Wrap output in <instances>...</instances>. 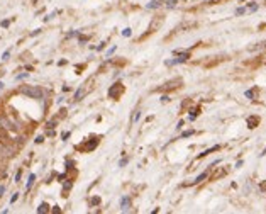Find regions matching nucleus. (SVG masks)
Returning a JSON list of instances; mask_svg holds the SVG:
<instances>
[{
    "instance_id": "1",
    "label": "nucleus",
    "mask_w": 266,
    "mask_h": 214,
    "mask_svg": "<svg viewBox=\"0 0 266 214\" xmlns=\"http://www.w3.org/2000/svg\"><path fill=\"white\" fill-rule=\"evenodd\" d=\"M19 92L31 97V99H37V100L43 99V95H44V90L41 87H36V85H22L21 89H19Z\"/></svg>"
},
{
    "instance_id": "2",
    "label": "nucleus",
    "mask_w": 266,
    "mask_h": 214,
    "mask_svg": "<svg viewBox=\"0 0 266 214\" xmlns=\"http://www.w3.org/2000/svg\"><path fill=\"white\" fill-rule=\"evenodd\" d=\"M180 85H182V78H175V80L166 82V83H164L161 89H158V90H173V89H178Z\"/></svg>"
},
{
    "instance_id": "3",
    "label": "nucleus",
    "mask_w": 266,
    "mask_h": 214,
    "mask_svg": "<svg viewBox=\"0 0 266 214\" xmlns=\"http://www.w3.org/2000/svg\"><path fill=\"white\" fill-rule=\"evenodd\" d=\"M120 209L124 211H129L131 209V197H127V196H124L122 199H120Z\"/></svg>"
},
{
    "instance_id": "4",
    "label": "nucleus",
    "mask_w": 266,
    "mask_h": 214,
    "mask_svg": "<svg viewBox=\"0 0 266 214\" xmlns=\"http://www.w3.org/2000/svg\"><path fill=\"white\" fill-rule=\"evenodd\" d=\"M258 124H259V117H256V116H251V117H248V128L254 129Z\"/></svg>"
},
{
    "instance_id": "5",
    "label": "nucleus",
    "mask_w": 266,
    "mask_h": 214,
    "mask_svg": "<svg viewBox=\"0 0 266 214\" xmlns=\"http://www.w3.org/2000/svg\"><path fill=\"white\" fill-rule=\"evenodd\" d=\"M163 5V0H151L149 4L146 5V9H158Z\"/></svg>"
},
{
    "instance_id": "6",
    "label": "nucleus",
    "mask_w": 266,
    "mask_h": 214,
    "mask_svg": "<svg viewBox=\"0 0 266 214\" xmlns=\"http://www.w3.org/2000/svg\"><path fill=\"white\" fill-rule=\"evenodd\" d=\"M207 175H208V172H204V174H200L197 178H195V180H193V184H200V182H204L205 178H207Z\"/></svg>"
},
{
    "instance_id": "7",
    "label": "nucleus",
    "mask_w": 266,
    "mask_h": 214,
    "mask_svg": "<svg viewBox=\"0 0 266 214\" xmlns=\"http://www.w3.org/2000/svg\"><path fill=\"white\" fill-rule=\"evenodd\" d=\"M217 150H219V146H212V148H208V150H205L204 153H200V155H198V158H202V156H207L208 153H212V151H217Z\"/></svg>"
},
{
    "instance_id": "8",
    "label": "nucleus",
    "mask_w": 266,
    "mask_h": 214,
    "mask_svg": "<svg viewBox=\"0 0 266 214\" xmlns=\"http://www.w3.org/2000/svg\"><path fill=\"white\" fill-rule=\"evenodd\" d=\"M47 211H49V206H47L46 202H43V204H41L39 207H37V212H39V214H43V212H47Z\"/></svg>"
},
{
    "instance_id": "9",
    "label": "nucleus",
    "mask_w": 266,
    "mask_h": 214,
    "mask_svg": "<svg viewBox=\"0 0 266 214\" xmlns=\"http://www.w3.org/2000/svg\"><path fill=\"white\" fill-rule=\"evenodd\" d=\"M34 180H36V175L31 174V175H29V180H27V190H31V187L34 185Z\"/></svg>"
},
{
    "instance_id": "10",
    "label": "nucleus",
    "mask_w": 266,
    "mask_h": 214,
    "mask_svg": "<svg viewBox=\"0 0 266 214\" xmlns=\"http://www.w3.org/2000/svg\"><path fill=\"white\" fill-rule=\"evenodd\" d=\"M164 4H166L168 9H173L176 4H178V0H164Z\"/></svg>"
},
{
    "instance_id": "11",
    "label": "nucleus",
    "mask_w": 266,
    "mask_h": 214,
    "mask_svg": "<svg viewBox=\"0 0 266 214\" xmlns=\"http://www.w3.org/2000/svg\"><path fill=\"white\" fill-rule=\"evenodd\" d=\"M83 92H85L83 87H81V89H78V90H77V94H75V100H80V99H81V95H83Z\"/></svg>"
},
{
    "instance_id": "12",
    "label": "nucleus",
    "mask_w": 266,
    "mask_h": 214,
    "mask_svg": "<svg viewBox=\"0 0 266 214\" xmlns=\"http://www.w3.org/2000/svg\"><path fill=\"white\" fill-rule=\"evenodd\" d=\"M246 10H248V12H254V10H258V4H249L248 7H246Z\"/></svg>"
},
{
    "instance_id": "13",
    "label": "nucleus",
    "mask_w": 266,
    "mask_h": 214,
    "mask_svg": "<svg viewBox=\"0 0 266 214\" xmlns=\"http://www.w3.org/2000/svg\"><path fill=\"white\" fill-rule=\"evenodd\" d=\"M246 12H248V10H246V7H239L236 10V15H242V14H246Z\"/></svg>"
},
{
    "instance_id": "14",
    "label": "nucleus",
    "mask_w": 266,
    "mask_h": 214,
    "mask_svg": "<svg viewBox=\"0 0 266 214\" xmlns=\"http://www.w3.org/2000/svg\"><path fill=\"white\" fill-rule=\"evenodd\" d=\"M261 48H266V41H263V43H259L258 46H253L251 49H261Z\"/></svg>"
},
{
    "instance_id": "15",
    "label": "nucleus",
    "mask_w": 266,
    "mask_h": 214,
    "mask_svg": "<svg viewBox=\"0 0 266 214\" xmlns=\"http://www.w3.org/2000/svg\"><path fill=\"white\" fill-rule=\"evenodd\" d=\"M122 36L129 37V36H131V29H129V27H127V29H124V31H122Z\"/></svg>"
},
{
    "instance_id": "16",
    "label": "nucleus",
    "mask_w": 266,
    "mask_h": 214,
    "mask_svg": "<svg viewBox=\"0 0 266 214\" xmlns=\"http://www.w3.org/2000/svg\"><path fill=\"white\" fill-rule=\"evenodd\" d=\"M246 97H248V99H253V97H254V90H248V92H246Z\"/></svg>"
},
{
    "instance_id": "17",
    "label": "nucleus",
    "mask_w": 266,
    "mask_h": 214,
    "mask_svg": "<svg viewBox=\"0 0 266 214\" xmlns=\"http://www.w3.org/2000/svg\"><path fill=\"white\" fill-rule=\"evenodd\" d=\"M193 134V131H185V133L182 134V138H188V136H192Z\"/></svg>"
},
{
    "instance_id": "18",
    "label": "nucleus",
    "mask_w": 266,
    "mask_h": 214,
    "mask_svg": "<svg viewBox=\"0 0 266 214\" xmlns=\"http://www.w3.org/2000/svg\"><path fill=\"white\" fill-rule=\"evenodd\" d=\"M71 185H73L71 182H66V184H65V187H63V189H65V192L68 190V189H71Z\"/></svg>"
},
{
    "instance_id": "19",
    "label": "nucleus",
    "mask_w": 266,
    "mask_h": 214,
    "mask_svg": "<svg viewBox=\"0 0 266 214\" xmlns=\"http://www.w3.org/2000/svg\"><path fill=\"white\" fill-rule=\"evenodd\" d=\"M21 175H22V172L19 170L17 174H15V182H19V180H21Z\"/></svg>"
},
{
    "instance_id": "20",
    "label": "nucleus",
    "mask_w": 266,
    "mask_h": 214,
    "mask_svg": "<svg viewBox=\"0 0 266 214\" xmlns=\"http://www.w3.org/2000/svg\"><path fill=\"white\" fill-rule=\"evenodd\" d=\"M115 49H117V48H115V46H112V48H110V49H109V51H107V56H110V55H112V53H114V51H115Z\"/></svg>"
},
{
    "instance_id": "21",
    "label": "nucleus",
    "mask_w": 266,
    "mask_h": 214,
    "mask_svg": "<svg viewBox=\"0 0 266 214\" xmlns=\"http://www.w3.org/2000/svg\"><path fill=\"white\" fill-rule=\"evenodd\" d=\"M9 56H10V51H5L4 56H2V59H9Z\"/></svg>"
},
{
    "instance_id": "22",
    "label": "nucleus",
    "mask_w": 266,
    "mask_h": 214,
    "mask_svg": "<svg viewBox=\"0 0 266 214\" xmlns=\"http://www.w3.org/2000/svg\"><path fill=\"white\" fill-rule=\"evenodd\" d=\"M126 163H127V158H122V160H120V162H119V165H120V166H124Z\"/></svg>"
},
{
    "instance_id": "23",
    "label": "nucleus",
    "mask_w": 266,
    "mask_h": 214,
    "mask_svg": "<svg viewBox=\"0 0 266 214\" xmlns=\"http://www.w3.org/2000/svg\"><path fill=\"white\" fill-rule=\"evenodd\" d=\"M92 204H100V199L99 197H93V199H92Z\"/></svg>"
},
{
    "instance_id": "24",
    "label": "nucleus",
    "mask_w": 266,
    "mask_h": 214,
    "mask_svg": "<svg viewBox=\"0 0 266 214\" xmlns=\"http://www.w3.org/2000/svg\"><path fill=\"white\" fill-rule=\"evenodd\" d=\"M139 117H141V112H139V111H137V114H136V116H134V119H132V121H134V122H136V121H139Z\"/></svg>"
},
{
    "instance_id": "25",
    "label": "nucleus",
    "mask_w": 266,
    "mask_h": 214,
    "mask_svg": "<svg viewBox=\"0 0 266 214\" xmlns=\"http://www.w3.org/2000/svg\"><path fill=\"white\" fill-rule=\"evenodd\" d=\"M29 73H21V75H17V80H21V78H26Z\"/></svg>"
},
{
    "instance_id": "26",
    "label": "nucleus",
    "mask_w": 266,
    "mask_h": 214,
    "mask_svg": "<svg viewBox=\"0 0 266 214\" xmlns=\"http://www.w3.org/2000/svg\"><path fill=\"white\" fill-rule=\"evenodd\" d=\"M17 199H19V194H14V196H12V199H10V202H15Z\"/></svg>"
},
{
    "instance_id": "27",
    "label": "nucleus",
    "mask_w": 266,
    "mask_h": 214,
    "mask_svg": "<svg viewBox=\"0 0 266 214\" xmlns=\"http://www.w3.org/2000/svg\"><path fill=\"white\" fill-rule=\"evenodd\" d=\"M4 192H5V187H4V185H0V197L4 196Z\"/></svg>"
},
{
    "instance_id": "28",
    "label": "nucleus",
    "mask_w": 266,
    "mask_h": 214,
    "mask_svg": "<svg viewBox=\"0 0 266 214\" xmlns=\"http://www.w3.org/2000/svg\"><path fill=\"white\" fill-rule=\"evenodd\" d=\"M9 24H10V22H9V21H2V27H7Z\"/></svg>"
},
{
    "instance_id": "29",
    "label": "nucleus",
    "mask_w": 266,
    "mask_h": 214,
    "mask_svg": "<svg viewBox=\"0 0 266 214\" xmlns=\"http://www.w3.org/2000/svg\"><path fill=\"white\" fill-rule=\"evenodd\" d=\"M168 100H170V99H168V95H163V97H161V102H168Z\"/></svg>"
},
{
    "instance_id": "30",
    "label": "nucleus",
    "mask_w": 266,
    "mask_h": 214,
    "mask_svg": "<svg viewBox=\"0 0 266 214\" xmlns=\"http://www.w3.org/2000/svg\"><path fill=\"white\" fill-rule=\"evenodd\" d=\"M44 141V138L43 136H39V138H36V143H43Z\"/></svg>"
},
{
    "instance_id": "31",
    "label": "nucleus",
    "mask_w": 266,
    "mask_h": 214,
    "mask_svg": "<svg viewBox=\"0 0 266 214\" xmlns=\"http://www.w3.org/2000/svg\"><path fill=\"white\" fill-rule=\"evenodd\" d=\"M39 32H41V29H36V31H34L32 34H31V36H37V34H39Z\"/></svg>"
},
{
    "instance_id": "32",
    "label": "nucleus",
    "mask_w": 266,
    "mask_h": 214,
    "mask_svg": "<svg viewBox=\"0 0 266 214\" xmlns=\"http://www.w3.org/2000/svg\"><path fill=\"white\" fill-rule=\"evenodd\" d=\"M68 136H69V133H63V136H61V138H63V141H65Z\"/></svg>"
},
{
    "instance_id": "33",
    "label": "nucleus",
    "mask_w": 266,
    "mask_h": 214,
    "mask_svg": "<svg viewBox=\"0 0 266 214\" xmlns=\"http://www.w3.org/2000/svg\"><path fill=\"white\" fill-rule=\"evenodd\" d=\"M266 155V148H264V150H263V153H261V156H264Z\"/></svg>"
},
{
    "instance_id": "34",
    "label": "nucleus",
    "mask_w": 266,
    "mask_h": 214,
    "mask_svg": "<svg viewBox=\"0 0 266 214\" xmlns=\"http://www.w3.org/2000/svg\"><path fill=\"white\" fill-rule=\"evenodd\" d=\"M2 89H4V83H2V82H0V90H2Z\"/></svg>"
}]
</instances>
